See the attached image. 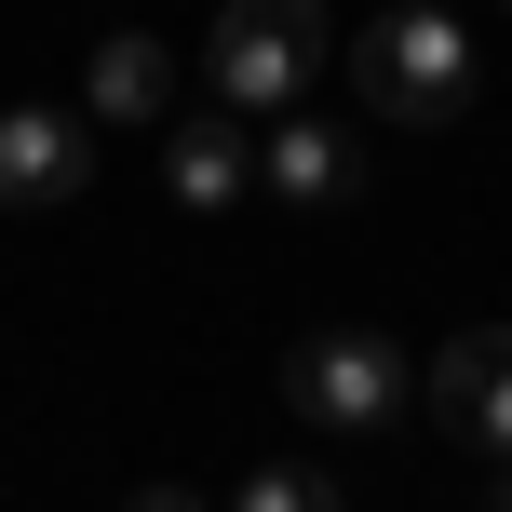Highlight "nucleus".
Segmentation results:
<instances>
[{"mask_svg": "<svg viewBox=\"0 0 512 512\" xmlns=\"http://www.w3.org/2000/svg\"><path fill=\"white\" fill-rule=\"evenodd\" d=\"M351 54V95L378 108V122H405V135H459L472 122V27L445 14V0H391L364 41H337Z\"/></svg>", "mask_w": 512, "mask_h": 512, "instance_id": "obj_1", "label": "nucleus"}, {"mask_svg": "<svg viewBox=\"0 0 512 512\" xmlns=\"http://www.w3.org/2000/svg\"><path fill=\"white\" fill-rule=\"evenodd\" d=\"M337 54V14L324 0H216V41H203V68H216V95L230 108H297V81Z\"/></svg>", "mask_w": 512, "mask_h": 512, "instance_id": "obj_2", "label": "nucleus"}, {"mask_svg": "<svg viewBox=\"0 0 512 512\" xmlns=\"http://www.w3.org/2000/svg\"><path fill=\"white\" fill-rule=\"evenodd\" d=\"M283 405L324 418V432H391V418H405V351L364 337V324H324V337L283 351Z\"/></svg>", "mask_w": 512, "mask_h": 512, "instance_id": "obj_3", "label": "nucleus"}, {"mask_svg": "<svg viewBox=\"0 0 512 512\" xmlns=\"http://www.w3.org/2000/svg\"><path fill=\"white\" fill-rule=\"evenodd\" d=\"M418 405H432V432H445V445L512 459V324H459L432 364H418Z\"/></svg>", "mask_w": 512, "mask_h": 512, "instance_id": "obj_4", "label": "nucleus"}, {"mask_svg": "<svg viewBox=\"0 0 512 512\" xmlns=\"http://www.w3.org/2000/svg\"><path fill=\"white\" fill-rule=\"evenodd\" d=\"M95 189V149H81V108H0V203L14 216H54V203H81Z\"/></svg>", "mask_w": 512, "mask_h": 512, "instance_id": "obj_5", "label": "nucleus"}, {"mask_svg": "<svg viewBox=\"0 0 512 512\" xmlns=\"http://www.w3.org/2000/svg\"><path fill=\"white\" fill-rule=\"evenodd\" d=\"M81 122H122V135L176 122V41L162 27H108L95 68H81Z\"/></svg>", "mask_w": 512, "mask_h": 512, "instance_id": "obj_6", "label": "nucleus"}, {"mask_svg": "<svg viewBox=\"0 0 512 512\" xmlns=\"http://www.w3.org/2000/svg\"><path fill=\"white\" fill-rule=\"evenodd\" d=\"M256 189H283L297 216H324V203H364V149H351L337 122H297V108H283V122L256 135Z\"/></svg>", "mask_w": 512, "mask_h": 512, "instance_id": "obj_7", "label": "nucleus"}, {"mask_svg": "<svg viewBox=\"0 0 512 512\" xmlns=\"http://www.w3.org/2000/svg\"><path fill=\"white\" fill-rule=\"evenodd\" d=\"M162 189H176L189 216H230L243 189H256V135H243V108H230V95L176 122V149H162Z\"/></svg>", "mask_w": 512, "mask_h": 512, "instance_id": "obj_8", "label": "nucleus"}, {"mask_svg": "<svg viewBox=\"0 0 512 512\" xmlns=\"http://www.w3.org/2000/svg\"><path fill=\"white\" fill-rule=\"evenodd\" d=\"M230 512H351V499H337V472H297V459H283V472H243Z\"/></svg>", "mask_w": 512, "mask_h": 512, "instance_id": "obj_9", "label": "nucleus"}, {"mask_svg": "<svg viewBox=\"0 0 512 512\" xmlns=\"http://www.w3.org/2000/svg\"><path fill=\"white\" fill-rule=\"evenodd\" d=\"M122 512H216V499H203V486H176V472H149V486H135Z\"/></svg>", "mask_w": 512, "mask_h": 512, "instance_id": "obj_10", "label": "nucleus"}, {"mask_svg": "<svg viewBox=\"0 0 512 512\" xmlns=\"http://www.w3.org/2000/svg\"><path fill=\"white\" fill-rule=\"evenodd\" d=\"M499 512H512V486H499Z\"/></svg>", "mask_w": 512, "mask_h": 512, "instance_id": "obj_11", "label": "nucleus"}]
</instances>
